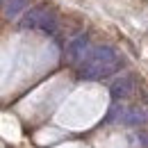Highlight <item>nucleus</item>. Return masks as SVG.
I'll return each mask as SVG.
<instances>
[{"label":"nucleus","instance_id":"f257e3e1","mask_svg":"<svg viewBox=\"0 0 148 148\" xmlns=\"http://www.w3.org/2000/svg\"><path fill=\"white\" fill-rule=\"evenodd\" d=\"M121 66V57L116 55V50L110 46H96L89 48V53L80 62V71L77 75L82 80H103L112 75Z\"/></svg>","mask_w":148,"mask_h":148},{"label":"nucleus","instance_id":"f03ea898","mask_svg":"<svg viewBox=\"0 0 148 148\" xmlns=\"http://www.w3.org/2000/svg\"><path fill=\"white\" fill-rule=\"evenodd\" d=\"M18 25L23 30H43V32H55L57 30V16L50 7H32L21 16Z\"/></svg>","mask_w":148,"mask_h":148},{"label":"nucleus","instance_id":"7ed1b4c3","mask_svg":"<svg viewBox=\"0 0 148 148\" xmlns=\"http://www.w3.org/2000/svg\"><path fill=\"white\" fill-rule=\"evenodd\" d=\"M110 119L114 121H121V123H125V125H144L148 123V110L146 107H114L110 114Z\"/></svg>","mask_w":148,"mask_h":148},{"label":"nucleus","instance_id":"20e7f679","mask_svg":"<svg viewBox=\"0 0 148 148\" xmlns=\"http://www.w3.org/2000/svg\"><path fill=\"white\" fill-rule=\"evenodd\" d=\"M89 37L87 34H77L75 39H71L69 43H66V48H64V55H66V59L69 62H73V64H80L82 59H84V55L89 53Z\"/></svg>","mask_w":148,"mask_h":148},{"label":"nucleus","instance_id":"39448f33","mask_svg":"<svg viewBox=\"0 0 148 148\" xmlns=\"http://www.w3.org/2000/svg\"><path fill=\"white\" fill-rule=\"evenodd\" d=\"M134 87H137V82H134L132 75H121V77H116V80L112 82L110 93H112L114 100H125L128 96H132Z\"/></svg>","mask_w":148,"mask_h":148},{"label":"nucleus","instance_id":"423d86ee","mask_svg":"<svg viewBox=\"0 0 148 148\" xmlns=\"http://www.w3.org/2000/svg\"><path fill=\"white\" fill-rule=\"evenodd\" d=\"M27 5H30V0H2V9H5V14L12 16V18L18 16Z\"/></svg>","mask_w":148,"mask_h":148},{"label":"nucleus","instance_id":"0eeeda50","mask_svg":"<svg viewBox=\"0 0 148 148\" xmlns=\"http://www.w3.org/2000/svg\"><path fill=\"white\" fill-rule=\"evenodd\" d=\"M137 141H141V144H139L141 148H148V134H146V132H141V134L137 137Z\"/></svg>","mask_w":148,"mask_h":148},{"label":"nucleus","instance_id":"6e6552de","mask_svg":"<svg viewBox=\"0 0 148 148\" xmlns=\"http://www.w3.org/2000/svg\"><path fill=\"white\" fill-rule=\"evenodd\" d=\"M0 5H2V0H0Z\"/></svg>","mask_w":148,"mask_h":148}]
</instances>
